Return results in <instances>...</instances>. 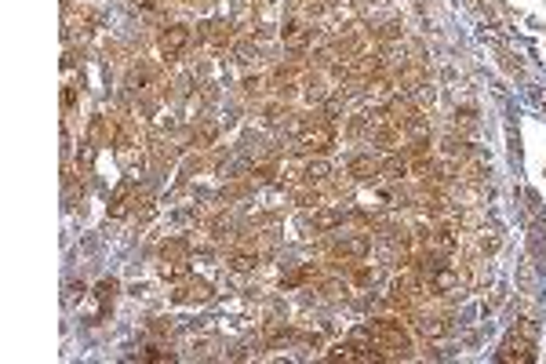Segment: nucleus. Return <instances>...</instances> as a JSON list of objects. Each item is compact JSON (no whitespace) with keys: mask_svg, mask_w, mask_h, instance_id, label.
Returning <instances> with one entry per match:
<instances>
[{"mask_svg":"<svg viewBox=\"0 0 546 364\" xmlns=\"http://www.w3.org/2000/svg\"><path fill=\"white\" fill-rule=\"evenodd\" d=\"M408 171H412V168H408L405 157H390V161L379 164V175H387V179H405Z\"/></svg>","mask_w":546,"mask_h":364,"instance_id":"obj_13","label":"nucleus"},{"mask_svg":"<svg viewBox=\"0 0 546 364\" xmlns=\"http://www.w3.org/2000/svg\"><path fill=\"white\" fill-rule=\"evenodd\" d=\"M284 117H288V109H281V106H270V109H266V120H270V124H281Z\"/></svg>","mask_w":546,"mask_h":364,"instance_id":"obj_22","label":"nucleus"},{"mask_svg":"<svg viewBox=\"0 0 546 364\" xmlns=\"http://www.w3.org/2000/svg\"><path fill=\"white\" fill-rule=\"evenodd\" d=\"M160 277H164V280H186L189 277V262L186 259H164V262H160Z\"/></svg>","mask_w":546,"mask_h":364,"instance_id":"obj_11","label":"nucleus"},{"mask_svg":"<svg viewBox=\"0 0 546 364\" xmlns=\"http://www.w3.org/2000/svg\"><path fill=\"white\" fill-rule=\"evenodd\" d=\"M226 266H230V270H237V274H248V270L259 266V255H251V251H233V255L226 259Z\"/></svg>","mask_w":546,"mask_h":364,"instance_id":"obj_14","label":"nucleus"},{"mask_svg":"<svg viewBox=\"0 0 546 364\" xmlns=\"http://www.w3.org/2000/svg\"><path fill=\"white\" fill-rule=\"evenodd\" d=\"M368 251H372V237H346V241H339L332 248V255L335 259H364Z\"/></svg>","mask_w":546,"mask_h":364,"instance_id":"obj_5","label":"nucleus"},{"mask_svg":"<svg viewBox=\"0 0 546 364\" xmlns=\"http://www.w3.org/2000/svg\"><path fill=\"white\" fill-rule=\"evenodd\" d=\"M73 102H77V88H73V84H66V91H62V106L70 109Z\"/></svg>","mask_w":546,"mask_h":364,"instance_id":"obj_24","label":"nucleus"},{"mask_svg":"<svg viewBox=\"0 0 546 364\" xmlns=\"http://www.w3.org/2000/svg\"><path fill=\"white\" fill-rule=\"evenodd\" d=\"M375 37H379V40H393V37H400V22H387Z\"/></svg>","mask_w":546,"mask_h":364,"instance_id":"obj_20","label":"nucleus"},{"mask_svg":"<svg viewBox=\"0 0 546 364\" xmlns=\"http://www.w3.org/2000/svg\"><path fill=\"white\" fill-rule=\"evenodd\" d=\"M299 73H302L299 62H281V66L270 73V84H273V88H288V84H295Z\"/></svg>","mask_w":546,"mask_h":364,"instance_id":"obj_8","label":"nucleus"},{"mask_svg":"<svg viewBox=\"0 0 546 364\" xmlns=\"http://www.w3.org/2000/svg\"><path fill=\"white\" fill-rule=\"evenodd\" d=\"M186 44H189V26L175 22V26L164 29V37H160V55H164V58H179L186 52Z\"/></svg>","mask_w":546,"mask_h":364,"instance_id":"obj_3","label":"nucleus"},{"mask_svg":"<svg viewBox=\"0 0 546 364\" xmlns=\"http://www.w3.org/2000/svg\"><path fill=\"white\" fill-rule=\"evenodd\" d=\"M419 328H423V335H444L448 324L441 317H419Z\"/></svg>","mask_w":546,"mask_h":364,"instance_id":"obj_19","label":"nucleus"},{"mask_svg":"<svg viewBox=\"0 0 546 364\" xmlns=\"http://www.w3.org/2000/svg\"><path fill=\"white\" fill-rule=\"evenodd\" d=\"M310 40H313V29H306L302 22H288L284 26V44L292 47V52H302Z\"/></svg>","mask_w":546,"mask_h":364,"instance_id":"obj_7","label":"nucleus"},{"mask_svg":"<svg viewBox=\"0 0 546 364\" xmlns=\"http://www.w3.org/2000/svg\"><path fill=\"white\" fill-rule=\"evenodd\" d=\"M372 142L379 150H393L400 142V128H397V124H379V128L372 132Z\"/></svg>","mask_w":546,"mask_h":364,"instance_id":"obj_9","label":"nucleus"},{"mask_svg":"<svg viewBox=\"0 0 546 364\" xmlns=\"http://www.w3.org/2000/svg\"><path fill=\"white\" fill-rule=\"evenodd\" d=\"M212 299V284L208 280H189L186 277V284H179V288L171 292V303H208Z\"/></svg>","mask_w":546,"mask_h":364,"instance_id":"obj_4","label":"nucleus"},{"mask_svg":"<svg viewBox=\"0 0 546 364\" xmlns=\"http://www.w3.org/2000/svg\"><path fill=\"white\" fill-rule=\"evenodd\" d=\"M114 288H117V284H114V280H102V284H99V288H95V295H99V299H102V303H106V299H109V295H114Z\"/></svg>","mask_w":546,"mask_h":364,"instance_id":"obj_23","label":"nucleus"},{"mask_svg":"<svg viewBox=\"0 0 546 364\" xmlns=\"http://www.w3.org/2000/svg\"><path fill=\"white\" fill-rule=\"evenodd\" d=\"M495 357H499L503 364H532L536 361V339L528 335V331L513 328L510 335L503 339V346L495 350Z\"/></svg>","mask_w":546,"mask_h":364,"instance_id":"obj_2","label":"nucleus"},{"mask_svg":"<svg viewBox=\"0 0 546 364\" xmlns=\"http://www.w3.org/2000/svg\"><path fill=\"white\" fill-rule=\"evenodd\" d=\"M251 175H259V179H273V175H277V168H273V164H255V168H251Z\"/></svg>","mask_w":546,"mask_h":364,"instance_id":"obj_21","label":"nucleus"},{"mask_svg":"<svg viewBox=\"0 0 546 364\" xmlns=\"http://www.w3.org/2000/svg\"><path fill=\"white\" fill-rule=\"evenodd\" d=\"M532 248H536V255H539L543 266H546V219H539L536 230H532Z\"/></svg>","mask_w":546,"mask_h":364,"instance_id":"obj_17","label":"nucleus"},{"mask_svg":"<svg viewBox=\"0 0 546 364\" xmlns=\"http://www.w3.org/2000/svg\"><path fill=\"white\" fill-rule=\"evenodd\" d=\"M132 189H135V182L132 179H124L120 186H117V193H114V200H109V215H124L127 212V197H132Z\"/></svg>","mask_w":546,"mask_h":364,"instance_id":"obj_10","label":"nucleus"},{"mask_svg":"<svg viewBox=\"0 0 546 364\" xmlns=\"http://www.w3.org/2000/svg\"><path fill=\"white\" fill-rule=\"evenodd\" d=\"M346 175L350 179H357V182H368V179H375L379 175V161H372V157H353V161L346 164Z\"/></svg>","mask_w":546,"mask_h":364,"instance_id":"obj_6","label":"nucleus"},{"mask_svg":"<svg viewBox=\"0 0 546 364\" xmlns=\"http://www.w3.org/2000/svg\"><path fill=\"white\" fill-rule=\"evenodd\" d=\"M160 259H189V244L182 241V237L164 241V248H160Z\"/></svg>","mask_w":546,"mask_h":364,"instance_id":"obj_15","label":"nucleus"},{"mask_svg":"<svg viewBox=\"0 0 546 364\" xmlns=\"http://www.w3.org/2000/svg\"><path fill=\"white\" fill-rule=\"evenodd\" d=\"M357 339H375L382 350H397L400 357L412 354V335L408 328L393 321V317H382V321H372L368 328H357Z\"/></svg>","mask_w":546,"mask_h":364,"instance_id":"obj_1","label":"nucleus"},{"mask_svg":"<svg viewBox=\"0 0 546 364\" xmlns=\"http://www.w3.org/2000/svg\"><path fill=\"white\" fill-rule=\"evenodd\" d=\"M339 223H343V212H335V208L313 215V230H332V226H339Z\"/></svg>","mask_w":546,"mask_h":364,"instance_id":"obj_16","label":"nucleus"},{"mask_svg":"<svg viewBox=\"0 0 546 364\" xmlns=\"http://www.w3.org/2000/svg\"><path fill=\"white\" fill-rule=\"evenodd\" d=\"M295 204L299 208H320V193L317 189H295Z\"/></svg>","mask_w":546,"mask_h":364,"instance_id":"obj_18","label":"nucleus"},{"mask_svg":"<svg viewBox=\"0 0 546 364\" xmlns=\"http://www.w3.org/2000/svg\"><path fill=\"white\" fill-rule=\"evenodd\" d=\"M135 4H142V8H153V0H135Z\"/></svg>","mask_w":546,"mask_h":364,"instance_id":"obj_25","label":"nucleus"},{"mask_svg":"<svg viewBox=\"0 0 546 364\" xmlns=\"http://www.w3.org/2000/svg\"><path fill=\"white\" fill-rule=\"evenodd\" d=\"M182 4H197V0H182Z\"/></svg>","mask_w":546,"mask_h":364,"instance_id":"obj_26","label":"nucleus"},{"mask_svg":"<svg viewBox=\"0 0 546 364\" xmlns=\"http://www.w3.org/2000/svg\"><path fill=\"white\" fill-rule=\"evenodd\" d=\"M328 175H332V164H328V161H320V157H317V161H310L306 168H302V179H306L310 186H313V182H325Z\"/></svg>","mask_w":546,"mask_h":364,"instance_id":"obj_12","label":"nucleus"}]
</instances>
